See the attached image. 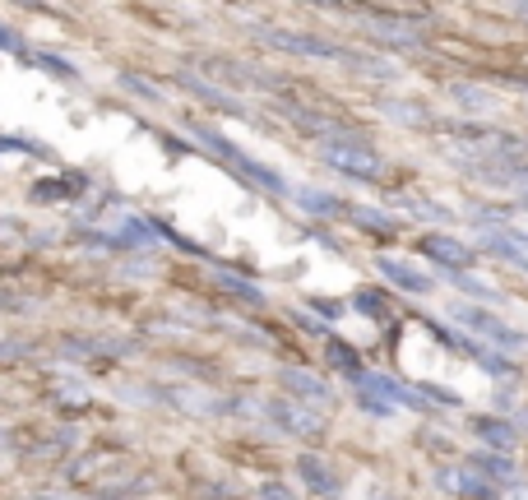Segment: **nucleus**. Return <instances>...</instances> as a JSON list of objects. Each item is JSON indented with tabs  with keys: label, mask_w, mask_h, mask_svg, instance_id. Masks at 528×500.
Returning a JSON list of instances; mask_svg holds the SVG:
<instances>
[{
	"label": "nucleus",
	"mask_w": 528,
	"mask_h": 500,
	"mask_svg": "<svg viewBox=\"0 0 528 500\" xmlns=\"http://www.w3.org/2000/svg\"><path fill=\"white\" fill-rule=\"evenodd\" d=\"M325 162L333 167V172L343 177H357V181H376L380 177V153L371 144H361V139H329L325 144Z\"/></svg>",
	"instance_id": "obj_1"
},
{
	"label": "nucleus",
	"mask_w": 528,
	"mask_h": 500,
	"mask_svg": "<svg viewBox=\"0 0 528 500\" xmlns=\"http://www.w3.org/2000/svg\"><path fill=\"white\" fill-rule=\"evenodd\" d=\"M454 320L468 329V333H478V339H491L500 348H528V339L519 329H510L506 320H496L491 311H478V306H454Z\"/></svg>",
	"instance_id": "obj_2"
},
{
	"label": "nucleus",
	"mask_w": 528,
	"mask_h": 500,
	"mask_svg": "<svg viewBox=\"0 0 528 500\" xmlns=\"http://www.w3.org/2000/svg\"><path fill=\"white\" fill-rule=\"evenodd\" d=\"M417 250H422L427 260L445 264V269H468L472 260H478V250L454 241V237H445V232H422V246H417Z\"/></svg>",
	"instance_id": "obj_3"
},
{
	"label": "nucleus",
	"mask_w": 528,
	"mask_h": 500,
	"mask_svg": "<svg viewBox=\"0 0 528 500\" xmlns=\"http://www.w3.org/2000/svg\"><path fill=\"white\" fill-rule=\"evenodd\" d=\"M352 384L361 389V394H380V399H389V408H394V403H403V408H422V399H417L408 384L389 380V375H380V371H357Z\"/></svg>",
	"instance_id": "obj_4"
},
{
	"label": "nucleus",
	"mask_w": 528,
	"mask_h": 500,
	"mask_svg": "<svg viewBox=\"0 0 528 500\" xmlns=\"http://www.w3.org/2000/svg\"><path fill=\"white\" fill-rule=\"evenodd\" d=\"M376 269H380L385 283H389V288H399V292H431V278H427L422 269H417V264L399 260V255H380Z\"/></svg>",
	"instance_id": "obj_5"
},
{
	"label": "nucleus",
	"mask_w": 528,
	"mask_h": 500,
	"mask_svg": "<svg viewBox=\"0 0 528 500\" xmlns=\"http://www.w3.org/2000/svg\"><path fill=\"white\" fill-rule=\"evenodd\" d=\"M440 487L450 496H459V500H496L491 482L472 468H440Z\"/></svg>",
	"instance_id": "obj_6"
},
{
	"label": "nucleus",
	"mask_w": 528,
	"mask_h": 500,
	"mask_svg": "<svg viewBox=\"0 0 528 500\" xmlns=\"http://www.w3.org/2000/svg\"><path fill=\"white\" fill-rule=\"evenodd\" d=\"M482 241H487V250H491L496 260H506V264H515V269L528 273V237H524V232H515V228H496V232H487Z\"/></svg>",
	"instance_id": "obj_7"
},
{
	"label": "nucleus",
	"mask_w": 528,
	"mask_h": 500,
	"mask_svg": "<svg viewBox=\"0 0 528 500\" xmlns=\"http://www.w3.org/2000/svg\"><path fill=\"white\" fill-rule=\"evenodd\" d=\"M297 468H301V482L311 487L316 496H339V478L329 472V463H325V459H311V454H306Z\"/></svg>",
	"instance_id": "obj_8"
},
{
	"label": "nucleus",
	"mask_w": 528,
	"mask_h": 500,
	"mask_svg": "<svg viewBox=\"0 0 528 500\" xmlns=\"http://www.w3.org/2000/svg\"><path fill=\"white\" fill-rule=\"evenodd\" d=\"M468 468L482 472L487 482H515V463L506 454H491V450H478V454L468 459Z\"/></svg>",
	"instance_id": "obj_9"
},
{
	"label": "nucleus",
	"mask_w": 528,
	"mask_h": 500,
	"mask_svg": "<svg viewBox=\"0 0 528 500\" xmlns=\"http://www.w3.org/2000/svg\"><path fill=\"white\" fill-rule=\"evenodd\" d=\"M472 431H478V435L491 444V450H500V454L515 444V427H510V422H496V417H478V422H472Z\"/></svg>",
	"instance_id": "obj_10"
},
{
	"label": "nucleus",
	"mask_w": 528,
	"mask_h": 500,
	"mask_svg": "<svg viewBox=\"0 0 528 500\" xmlns=\"http://www.w3.org/2000/svg\"><path fill=\"white\" fill-rule=\"evenodd\" d=\"M283 384H292L297 394H306V399H316V403H325L329 399V389L316 380V375H306V371H283Z\"/></svg>",
	"instance_id": "obj_11"
},
{
	"label": "nucleus",
	"mask_w": 528,
	"mask_h": 500,
	"mask_svg": "<svg viewBox=\"0 0 528 500\" xmlns=\"http://www.w3.org/2000/svg\"><path fill=\"white\" fill-rule=\"evenodd\" d=\"M283 427L297 431V435H316V431H320V417L301 412V408H283Z\"/></svg>",
	"instance_id": "obj_12"
},
{
	"label": "nucleus",
	"mask_w": 528,
	"mask_h": 500,
	"mask_svg": "<svg viewBox=\"0 0 528 500\" xmlns=\"http://www.w3.org/2000/svg\"><path fill=\"white\" fill-rule=\"evenodd\" d=\"M329 357H333V366L348 371V375H357V371H361V366H357V352H352V348H343L339 339H329Z\"/></svg>",
	"instance_id": "obj_13"
},
{
	"label": "nucleus",
	"mask_w": 528,
	"mask_h": 500,
	"mask_svg": "<svg viewBox=\"0 0 528 500\" xmlns=\"http://www.w3.org/2000/svg\"><path fill=\"white\" fill-rule=\"evenodd\" d=\"M357 222H361V228H371V232H385V237H394V222H389V218H376V209H348Z\"/></svg>",
	"instance_id": "obj_14"
},
{
	"label": "nucleus",
	"mask_w": 528,
	"mask_h": 500,
	"mask_svg": "<svg viewBox=\"0 0 528 500\" xmlns=\"http://www.w3.org/2000/svg\"><path fill=\"white\" fill-rule=\"evenodd\" d=\"M301 204H306V209H320V213H339V209H343L333 194H320V190H301Z\"/></svg>",
	"instance_id": "obj_15"
},
{
	"label": "nucleus",
	"mask_w": 528,
	"mask_h": 500,
	"mask_svg": "<svg viewBox=\"0 0 528 500\" xmlns=\"http://www.w3.org/2000/svg\"><path fill=\"white\" fill-rule=\"evenodd\" d=\"M450 278H454V283H459V288H463L468 297H482V301H491V297H496V292H491L487 283H478V278H468L463 269H450Z\"/></svg>",
	"instance_id": "obj_16"
}]
</instances>
